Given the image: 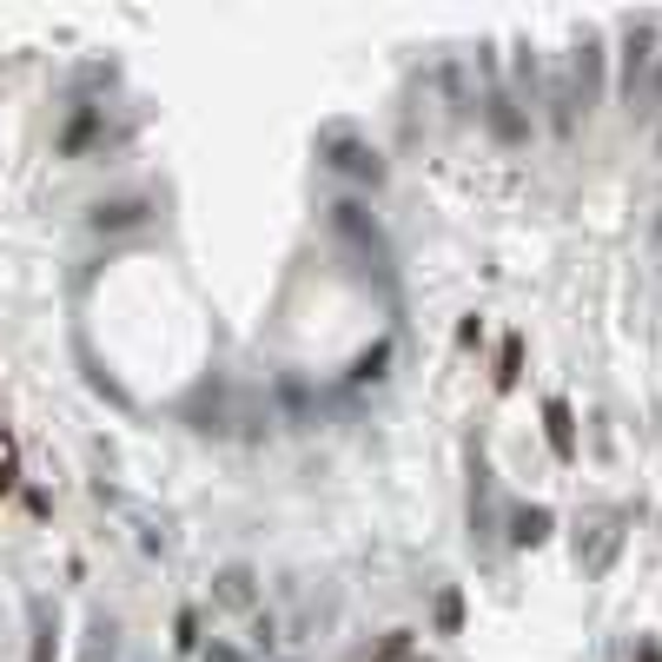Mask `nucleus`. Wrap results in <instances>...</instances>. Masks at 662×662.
Returning <instances> with one entry per match:
<instances>
[{
  "instance_id": "9b49d317",
  "label": "nucleus",
  "mask_w": 662,
  "mask_h": 662,
  "mask_svg": "<svg viewBox=\"0 0 662 662\" xmlns=\"http://www.w3.org/2000/svg\"><path fill=\"white\" fill-rule=\"evenodd\" d=\"M279 391H285V404L298 410V425H311V391H305L298 378H279Z\"/></svg>"
},
{
  "instance_id": "20e7f679",
  "label": "nucleus",
  "mask_w": 662,
  "mask_h": 662,
  "mask_svg": "<svg viewBox=\"0 0 662 662\" xmlns=\"http://www.w3.org/2000/svg\"><path fill=\"white\" fill-rule=\"evenodd\" d=\"M543 425H550V451H556V457H576V425H569V404H563V397L543 404Z\"/></svg>"
},
{
  "instance_id": "6e6552de",
  "label": "nucleus",
  "mask_w": 662,
  "mask_h": 662,
  "mask_svg": "<svg viewBox=\"0 0 662 662\" xmlns=\"http://www.w3.org/2000/svg\"><path fill=\"white\" fill-rule=\"evenodd\" d=\"M139 219H146V206H139V199H120V206H100V212H94V225H100V232H120V225H139Z\"/></svg>"
},
{
  "instance_id": "39448f33",
  "label": "nucleus",
  "mask_w": 662,
  "mask_h": 662,
  "mask_svg": "<svg viewBox=\"0 0 662 662\" xmlns=\"http://www.w3.org/2000/svg\"><path fill=\"white\" fill-rule=\"evenodd\" d=\"M616 543H623V530H616V524H597V537H590V550H576V556H584V569H610V556H616Z\"/></svg>"
},
{
  "instance_id": "f257e3e1",
  "label": "nucleus",
  "mask_w": 662,
  "mask_h": 662,
  "mask_svg": "<svg viewBox=\"0 0 662 662\" xmlns=\"http://www.w3.org/2000/svg\"><path fill=\"white\" fill-rule=\"evenodd\" d=\"M655 53H662V27H655V21H629V27H623V100H629V107L649 94Z\"/></svg>"
},
{
  "instance_id": "0eeeda50",
  "label": "nucleus",
  "mask_w": 662,
  "mask_h": 662,
  "mask_svg": "<svg viewBox=\"0 0 662 662\" xmlns=\"http://www.w3.org/2000/svg\"><path fill=\"white\" fill-rule=\"evenodd\" d=\"M490 126L504 133V139H524V113L511 107V94H490Z\"/></svg>"
},
{
  "instance_id": "7ed1b4c3",
  "label": "nucleus",
  "mask_w": 662,
  "mask_h": 662,
  "mask_svg": "<svg viewBox=\"0 0 662 662\" xmlns=\"http://www.w3.org/2000/svg\"><path fill=\"white\" fill-rule=\"evenodd\" d=\"M597 87H603V40L597 34H584V40H576V60H569V94L576 100H597Z\"/></svg>"
},
{
  "instance_id": "dca6fc26",
  "label": "nucleus",
  "mask_w": 662,
  "mask_h": 662,
  "mask_svg": "<svg viewBox=\"0 0 662 662\" xmlns=\"http://www.w3.org/2000/svg\"><path fill=\"white\" fill-rule=\"evenodd\" d=\"M649 94H655V100H662V66H655V73H649Z\"/></svg>"
},
{
  "instance_id": "4468645a",
  "label": "nucleus",
  "mask_w": 662,
  "mask_h": 662,
  "mask_svg": "<svg viewBox=\"0 0 662 662\" xmlns=\"http://www.w3.org/2000/svg\"><path fill=\"white\" fill-rule=\"evenodd\" d=\"M8 483H14V444L0 438V490H8Z\"/></svg>"
},
{
  "instance_id": "f8f14e48",
  "label": "nucleus",
  "mask_w": 662,
  "mask_h": 662,
  "mask_svg": "<svg viewBox=\"0 0 662 662\" xmlns=\"http://www.w3.org/2000/svg\"><path fill=\"white\" fill-rule=\"evenodd\" d=\"M384 358H391V352H384V345H371V352H365V358L352 365V378H358V384H371V378H384Z\"/></svg>"
},
{
  "instance_id": "1a4fd4ad",
  "label": "nucleus",
  "mask_w": 662,
  "mask_h": 662,
  "mask_svg": "<svg viewBox=\"0 0 662 662\" xmlns=\"http://www.w3.org/2000/svg\"><path fill=\"white\" fill-rule=\"evenodd\" d=\"M550 537V511H517V543H543Z\"/></svg>"
},
{
  "instance_id": "ddd939ff",
  "label": "nucleus",
  "mask_w": 662,
  "mask_h": 662,
  "mask_svg": "<svg viewBox=\"0 0 662 662\" xmlns=\"http://www.w3.org/2000/svg\"><path fill=\"white\" fill-rule=\"evenodd\" d=\"M517 79H524V87H537V53H530V47L517 53Z\"/></svg>"
},
{
  "instance_id": "f03ea898",
  "label": "nucleus",
  "mask_w": 662,
  "mask_h": 662,
  "mask_svg": "<svg viewBox=\"0 0 662 662\" xmlns=\"http://www.w3.org/2000/svg\"><path fill=\"white\" fill-rule=\"evenodd\" d=\"M324 166H339V173H352V180H384V159L365 146V139H352V133H324Z\"/></svg>"
},
{
  "instance_id": "2eb2a0df",
  "label": "nucleus",
  "mask_w": 662,
  "mask_h": 662,
  "mask_svg": "<svg viewBox=\"0 0 662 662\" xmlns=\"http://www.w3.org/2000/svg\"><path fill=\"white\" fill-rule=\"evenodd\" d=\"M206 662H245V655H238V649H225V642H212V649H206Z\"/></svg>"
},
{
  "instance_id": "423d86ee",
  "label": "nucleus",
  "mask_w": 662,
  "mask_h": 662,
  "mask_svg": "<svg viewBox=\"0 0 662 662\" xmlns=\"http://www.w3.org/2000/svg\"><path fill=\"white\" fill-rule=\"evenodd\" d=\"M219 603H232V610H245V603H253V569H219Z\"/></svg>"
},
{
  "instance_id": "9d476101",
  "label": "nucleus",
  "mask_w": 662,
  "mask_h": 662,
  "mask_svg": "<svg viewBox=\"0 0 662 662\" xmlns=\"http://www.w3.org/2000/svg\"><path fill=\"white\" fill-rule=\"evenodd\" d=\"M87 662H113V623H107V616L87 629Z\"/></svg>"
}]
</instances>
